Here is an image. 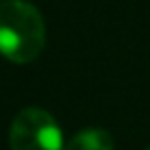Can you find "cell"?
<instances>
[{"label": "cell", "mask_w": 150, "mask_h": 150, "mask_svg": "<svg viewBox=\"0 0 150 150\" xmlns=\"http://www.w3.org/2000/svg\"><path fill=\"white\" fill-rule=\"evenodd\" d=\"M63 150H113V139L105 128H85L76 133Z\"/></svg>", "instance_id": "3"}, {"label": "cell", "mask_w": 150, "mask_h": 150, "mask_svg": "<svg viewBox=\"0 0 150 150\" xmlns=\"http://www.w3.org/2000/svg\"><path fill=\"white\" fill-rule=\"evenodd\" d=\"M11 150H63V133L48 111L28 107L13 117L9 128Z\"/></svg>", "instance_id": "2"}, {"label": "cell", "mask_w": 150, "mask_h": 150, "mask_svg": "<svg viewBox=\"0 0 150 150\" xmlns=\"http://www.w3.org/2000/svg\"><path fill=\"white\" fill-rule=\"evenodd\" d=\"M146 150H150V148H146Z\"/></svg>", "instance_id": "4"}, {"label": "cell", "mask_w": 150, "mask_h": 150, "mask_svg": "<svg viewBox=\"0 0 150 150\" xmlns=\"http://www.w3.org/2000/svg\"><path fill=\"white\" fill-rule=\"evenodd\" d=\"M46 46V22L26 0L0 4V54L13 63H30Z\"/></svg>", "instance_id": "1"}]
</instances>
